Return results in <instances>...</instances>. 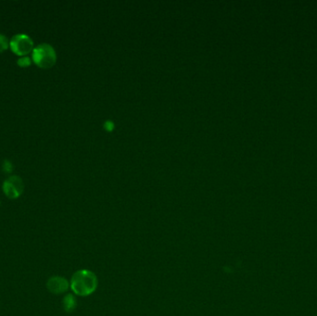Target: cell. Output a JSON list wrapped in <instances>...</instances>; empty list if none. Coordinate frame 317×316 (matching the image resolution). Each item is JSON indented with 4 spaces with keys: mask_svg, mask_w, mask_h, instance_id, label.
Masks as SVG:
<instances>
[{
    "mask_svg": "<svg viewBox=\"0 0 317 316\" xmlns=\"http://www.w3.org/2000/svg\"><path fill=\"white\" fill-rule=\"evenodd\" d=\"M71 286L73 291L77 295L87 296L96 289L97 278L92 272L87 270L76 272L73 276Z\"/></svg>",
    "mask_w": 317,
    "mask_h": 316,
    "instance_id": "obj_1",
    "label": "cell"
},
{
    "mask_svg": "<svg viewBox=\"0 0 317 316\" xmlns=\"http://www.w3.org/2000/svg\"><path fill=\"white\" fill-rule=\"evenodd\" d=\"M32 59L38 67L48 69L55 64L57 56L52 46L48 44H42L34 48Z\"/></svg>",
    "mask_w": 317,
    "mask_h": 316,
    "instance_id": "obj_2",
    "label": "cell"
},
{
    "mask_svg": "<svg viewBox=\"0 0 317 316\" xmlns=\"http://www.w3.org/2000/svg\"><path fill=\"white\" fill-rule=\"evenodd\" d=\"M9 45L11 50L19 56H25L34 50L33 40L30 37L23 34L16 35L15 37H13L10 40Z\"/></svg>",
    "mask_w": 317,
    "mask_h": 316,
    "instance_id": "obj_3",
    "label": "cell"
},
{
    "mask_svg": "<svg viewBox=\"0 0 317 316\" xmlns=\"http://www.w3.org/2000/svg\"><path fill=\"white\" fill-rule=\"evenodd\" d=\"M23 181L17 175L9 177L3 184V191L10 199H15L21 196L23 194Z\"/></svg>",
    "mask_w": 317,
    "mask_h": 316,
    "instance_id": "obj_4",
    "label": "cell"
},
{
    "mask_svg": "<svg viewBox=\"0 0 317 316\" xmlns=\"http://www.w3.org/2000/svg\"><path fill=\"white\" fill-rule=\"evenodd\" d=\"M68 281L61 276H53L46 283L47 289L53 294H61L68 289Z\"/></svg>",
    "mask_w": 317,
    "mask_h": 316,
    "instance_id": "obj_5",
    "label": "cell"
},
{
    "mask_svg": "<svg viewBox=\"0 0 317 316\" xmlns=\"http://www.w3.org/2000/svg\"><path fill=\"white\" fill-rule=\"evenodd\" d=\"M62 304H63V308H64V310H65L66 312H68V313H71V312H73V311L75 310V308H76V299L74 298L73 295L69 294V295H67V296L63 299Z\"/></svg>",
    "mask_w": 317,
    "mask_h": 316,
    "instance_id": "obj_6",
    "label": "cell"
},
{
    "mask_svg": "<svg viewBox=\"0 0 317 316\" xmlns=\"http://www.w3.org/2000/svg\"><path fill=\"white\" fill-rule=\"evenodd\" d=\"M8 38H6L4 35L0 34V53L4 52L7 50L8 47Z\"/></svg>",
    "mask_w": 317,
    "mask_h": 316,
    "instance_id": "obj_7",
    "label": "cell"
},
{
    "mask_svg": "<svg viewBox=\"0 0 317 316\" xmlns=\"http://www.w3.org/2000/svg\"><path fill=\"white\" fill-rule=\"evenodd\" d=\"M18 65L20 67H23V68H25V67H28L31 65V60L28 58V57H23V58H21L18 60Z\"/></svg>",
    "mask_w": 317,
    "mask_h": 316,
    "instance_id": "obj_8",
    "label": "cell"
},
{
    "mask_svg": "<svg viewBox=\"0 0 317 316\" xmlns=\"http://www.w3.org/2000/svg\"><path fill=\"white\" fill-rule=\"evenodd\" d=\"M12 168H13V166H12L10 161H8V160H5V161H4L2 169H3V171H4L5 173H11V172H12Z\"/></svg>",
    "mask_w": 317,
    "mask_h": 316,
    "instance_id": "obj_9",
    "label": "cell"
}]
</instances>
